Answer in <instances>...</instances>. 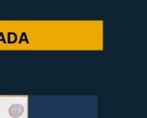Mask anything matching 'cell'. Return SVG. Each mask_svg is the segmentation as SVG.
<instances>
[{
    "mask_svg": "<svg viewBox=\"0 0 147 118\" xmlns=\"http://www.w3.org/2000/svg\"><path fill=\"white\" fill-rule=\"evenodd\" d=\"M24 112V107L22 104H13L9 107V115L13 118L20 117Z\"/></svg>",
    "mask_w": 147,
    "mask_h": 118,
    "instance_id": "cell-1",
    "label": "cell"
}]
</instances>
